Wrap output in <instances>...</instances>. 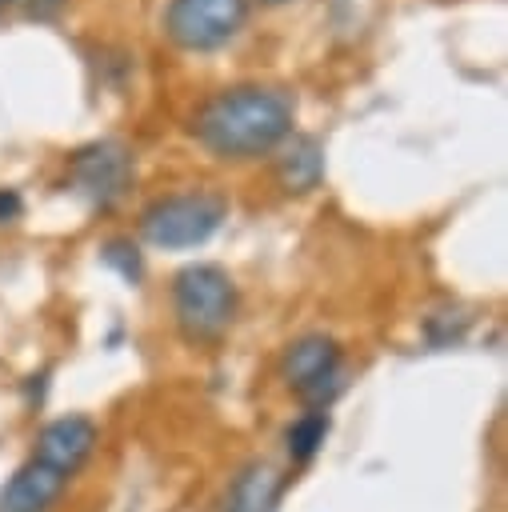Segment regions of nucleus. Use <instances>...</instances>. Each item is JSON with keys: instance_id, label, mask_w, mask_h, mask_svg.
Masks as SVG:
<instances>
[{"instance_id": "obj_2", "label": "nucleus", "mask_w": 508, "mask_h": 512, "mask_svg": "<svg viewBox=\"0 0 508 512\" xmlns=\"http://www.w3.org/2000/svg\"><path fill=\"white\" fill-rule=\"evenodd\" d=\"M172 312L184 340H216L236 316V284L220 264H188L172 280Z\"/></svg>"}, {"instance_id": "obj_5", "label": "nucleus", "mask_w": 508, "mask_h": 512, "mask_svg": "<svg viewBox=\"0 0 508 512\" xmlns=\"http://www.w3.org/2000/svg\"><path fill=\"white\" fill-rule=\"evenodd\" d=\"M336 372H340V344L332 336L312 332V336H300L296 344H288V352H284V380L312 408L328 404V396L340 388Z\"/></svg>"}, {"instance_id": "obj_8", "label": "nucleus", "mask_w": 508, "mask_h": 512, "mask_svg": "<svg viewBox=\"0 0 508 512\" xmlns=\"http://www.w3.org/2000/svg\"><path fill=\"white\" fill-rule=\"evenodd\" d=\"M64 488H68V476L32 456L0 488V512H48L64 496Z\"/></svg>"}, {"instance_id": "obj_3", "label": "nucleus", "mask_w": 508, "mask_h": 512, "mask_svg": "<svg viewBox=\"0 0 508 512\" xmlns=\"http://www.w3.org/2000/svg\"><path fill=\"white\" fill-rule=\"evenodd\" d=\"M224 220V200L212 192H180V196H160L156 204L144 208L140 232L152 248H200Z\"/></svg>"}, {"instance_id": "obj_9", "label": "nucleus", "mask_w": 508, "mask_h": 512, "mask_svg": "<svg viewBox=\"0 0 508 512\" xmlns=\"http://www.w3.org/2000/svg\"><path fill=\"white\" fill-rule=\"evenodd\" d=\"M284 484L288 480L280 476V468H272L268 460H252L232 480V492H228V508L224 512H276V504L284 496Z\"/></svg>"}, {"instance_id": "obj_16", "label": "nucleus", "mask_w": 508, "mask_h": 512, "mask_svg": "<svg viewBox=\"0 0 508 512\" xmlns=\"http://www.w3.org/2000/svg\"><path fill=\"white\" fill-rule=\"evenodd\" d=\"M268 4H280V0H268Z\"/></svg>"}, {"instance_id": "obj_6", "label": "nucleus", "mask_w": 508, "mask_h": 512, "mask_svg": "<svg viewBox=\"0 0 508 512\" xmlns=\"http://www.w3.org/2000/svg\"><path fill=\"white\" fill-rule=\"evenodd\" d=\"M128 180H132V156L116 140L88 144L72 156V184L92 204H112L116 196H124Z\"/></svg>"}, {"instance_id": "obj_10", "label": "nucleus", "mask_w": 508, "mask_h": 512, "mask_svg": "<svg viewBox=\"0 0 508 512\" xmlns=\"http://www.w3.org/2000/svg\"><path fill=\"white\" fill-rule=\"evenodd\" d=\"M276 176H280L284 192H308V188H316L320 176H324V152H320V144L308 140V136H296L284 148V156L276 160Z\"/></svg>"}, {"instance_id": "obj_13", "label": "nucleus", "mask_w": 508, "mask_h": 512, "mask_svg": "<svg viewBox=\"0 0 508 512\" xmlns=\"http://www.w3.org/2000/svg\"><path fill=\"white\" fill-rule=\"evenodd\" d=\"M24 212V200L16 188H0V224H12Z\"/></svg>"}, {"instance_id": "obj_7", "label": "nucleus", "mask_w": 508, "mask_h": 512, "mask_svg": "<svg viewBox=\"0 0 508 512\" xmlns=\"http://www.w3.org/2000/svg\"><path fill=\"white\" fill-rule=\"evenodd\" d=\"M96 424L88 420V416H80V412H72V416H60V420H52V424H44L40 428V436H36V460H44V464H52L56 472H64L68 480L88 464V456H92V448H96Z\"/></svg>"}, {"instance_id": "obj_14", "label": "nucleus", "mask_w": 508, "mask_h": 512, "mask_svg": "<svg viewBox=\"0 0 508 512\" xmlns=\"http://www.w3.org/2000/svg\"><path fill=\"white\" fill-rule=\"evenodd\" d=\"M64 4H68V0H32V4H28V16H32V20H52Z\"/></svg>"}, {"instance_id": "obj_15", "label": "nucleus", "mask_w": 508, "mask_h": 512, "mask_svg": "<svg viewBox=\"0 0 508 512\" xmlns=\"http://www.w3.org/2000/svg\"><path fill=\"white\" fill-rule=\"evenodd\" d=\"M8 4H12V0H0V12H4V8H8Z\"/></svg>"}, {"instance_id": "obj_12", "label": "nucleus", "mask_w": 508, "mask_h": 512, "mask_svg": "<svg viewBox=\"0 0 508 512\" xmlns=\"http://www.w3.org/2000/svg\"><path fill=\"white\" fill-rule=\"evenodd\" d=\"M100 256H104V264H112V268H116L124 280H132V284L144 276V264H140V256H136V244H128V240H108Z\"/></svg>"}, {"instance_id": "obj_4", "label": "nucleus", "mask_w": 508, "mask_h": 512, "mask_svg": "<svg viewBox=\"0 0 508 512\" xmlns=\"http://www.w3.org/2000/svg\"><path fill=\"white\" fill-rule=\"evenodd\" d=\"M248 20V0H168L164 36L184 52L224 48Z\"/></svg>"}, {"instance_id": "obj_11", "label": "nucleus", "mask_w": 508, "mask_h": 512, "mask_svg": "<svg viewBox=\"0 0 508 512\" xmlns=\"http://www.w3.org/2000/svg\"><path fill=\"white\" fill-rule=\"evenodd\" d=\"M328 412L324 408H312V412H304V416H296L292 424H288V432H284V440H288V456L296 460V464H308L316 452H320V444L328 440Z\"/></svg>"}, {"instance_id": "obj_1", "label": "nucleus", "mask_w": 508, "mask_h": 512, "mask_svg": "<svg viewBox=\"0 0 508 512\" xmlns=\"http://www.w3.org/2000/svg\"><path fill=\"white\" fill-rule=\"evenodd\" d=\"M296 100L284 88L268 84H236L216 92L196 116L192 136L224 160H252L276 152L292 136Z\"/></svg>"}]
</instances>
